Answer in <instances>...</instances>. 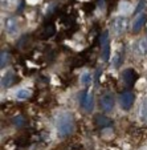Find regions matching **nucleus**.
Returning <instances> with one entry per match:
<instances>
[{"mask_svg":"<svg viewBox=\"0 0 147 150\" xmlns=\"http://www.w3.org/2000/svg\"><path fill=\"white\" fill-rule=\"evenodd\" d=\"M56 129L57 134L61 138L69 137L74 132V118L70 113L68 112H62L61 114H58L56 118Z\"/></svg>","mask_w":147,"mask_h":150,"instance_id":"obj_1","label":"nucleus"},{"mask_svg":"<svg viewBox=\"0 0 147 150\" xmlns=\"http://www.w3.org/2000/svg\"><path fill=\"white\" fill-rule=\"evenodd\" d=\"M129 24H130V21L126 16H117L111 21V31H113L114 35L121 36L129 29Z\"/></svg>","mask_w":147,"mask_h":150,"instance_id":"obj_2","label":"nucleus"},{"mask_svg":"<svg viewBox=\"0 0 147 150\" xmlns=\"http://www.w3.org/2000/svg\"><path fill=\"white\" fill-rule=\"evenodd\" d=\"M4 28H6L7 35H9V36L17 35V32H19V21H17L16 17L13 16L7 17L6 21H4Z\"/></svg>","mask_w":147,"mask_h":150,"instance_id":"obj_3","label":"nucleus"},{"mask_svg":"<svg viewBox=\"0 0 147 150\" xmlns=\"http://www.w3.org/2000/svg\"><path fill=\"white\" fill-rule=\"evenodd\" d=\"M79 101H81V106L84 109H85L86 112H90L91 109H93V105H94V96L91 92H82L81 93V98H79Z\"/></svg>","mask_w":147,"mask_h":150,"instance_id":"obj_4","label":"nucleus"},{"mask_svg":"<svg viewBox=\"0 0 147 150\" xmlns=\"http://www.w3.org/2000/svg\"><path fill=\"white\" fill-rule=\"evenodd\" d=\"M134 100H135V96H134L133 92H123V93L119 94V102H121V106L124 110H129L133 106Z\"/></svg>","mask_w":147,"mask_h":150,"instance_id":"obj_5","label":"nucleus"},{"mask_svg":"<svg viewBox=\"0 0 147 150\" xmlns=\"http://www.w3.org/2000/svg\"><path fill=\"white\" fill-rule=\"evenodd\" d=\"M101 44H102V60L108 61L110 59V42H109V32H103L101 36Z\"/></svg>","mask_w":147,"mask_h":150,"instance_id":"obj_6","label":"nucleus"},{"mask_svg":"<svg viewBox=\"0 0 147 150\" xmlns=\"http://www.w3.org/2000/svg\"><path fill=\"white\" fill-rule=\"evenodd\" d=\"M133 51L136 56H147V37H142L134 42Z\"/></svg>","mask_w":147,"mask_h":150,"instance_id":"obj_7","label":"nucleus"},{"mask_svg":"<svg viewBox=\"0 0 147 150\" xmlns=\"http://www.w3.org/2000/svg\"><path fill=\"white\" fill-rule=\"evenodd\" d=\"M114 98L111 94H105V96H102L101 98V106L102 109H103V112H106V113H109V112L113 110L114 108Z\"/></svg>","mask_w":147,"mask_h":150,"instance_id":"obj_8","label":"nucleus"},{"mask_svg":"<svg viewBox=\"0 0 147 150\" xmlns=\"http://www.w3.org/2000/svg\"><path fill=\"white\" fill-rule=\"evenodd\" d=\"M144 23H146V15H144L143 12L136 15L135 19H134V23H133V32L134 33H138V32L143 28Z\"/></svg>","mask_w":147,"mask_h":150,"instance_id":"obj_9","label":"nucleus"},{"mask_svg":"<svg viewBox=\"0 0 147 150\" xmlns=\"http://www.w3.org/2000/svg\"><path fill=\"white\" fill-rule=\"evenodd\" d=\"M94 121H96V125H97V126L101 127V129H105V127L111 126V125H113V122H111L110 120L108 118V117L102 116V114H97L96 118H94Z\"/></svg>","mask_w":147,"mask_h":150,"instance_id":"obj_10","label":"nucleus"},{"mask_svg":"<svg viewBox=\"0 0 147 150\" xmlns=\"http://www.w3.org/2000/svg\"><path fill=\"white\" fill-rule=\"evenodd\" d=\"M122 76H123V81L127 85H133L134 81H135V72L133 69H126Z\"/></svg>","mask_w":147,"mask_h":150,"instance_id":"obj_11","label":"nucleus"},{"mask_svg":"<svg viewBox=\"0 0 147 150\" xmlns=\"http://www.w3.org/2000/svg\"><path fill=\"white\" fill-rule=\"evenodd\" d=\"M9 60H11V54H9L8 51H1V54H0V65L1 68H6L8 65Z\"/></svg>","mask_w":147,"mask_h":150,"instance_id":"obj_12","label":"nucleus"},{"mask_svg":"<svg viewBox=\"0 0 147 150\" xmlns=\"http://www.w3.org/2000/svg\"><path fill=\"white\" fill-rule=\"evenodd\" d=\"M139 118L142 121H147V97L142 101L141 109H139Z\"/></svg>","mask_w":147,"mask_h":150,"instance_id":"obj_13","label":"nucleus"},{"mask_svg":"<svg viewBox=\"0 0 147 150\" xmlns=\"http://www.w3.org/2000/svg\"><path fill=\"white\" fill-rule=\"evenodd\" d=\"M13 82V73H7L3 76V79H1V86L3 88H8V86H11V84Z\"/></svg>","mask_w":147,"mask_h":150,"instance_id":"obj_14","label":"nucleus"},{"mask_svg":"<svg viewBox=\"0 0 147 150\" xmlns=\"http://www.w3.org/2000/svg\"><path fill=\"white\" fill-rule=\"evenodd\" d=\"M29 96H31V92H29L28 89H20V91L16 93L17 100H25V98H28Z\"/></svg>","mask_w":147,"mask_h":150,"instance_id":"obj_15","label":"nucleus"},{"mask_svg":"<svg viewBox=\"0 0 147 150\" xmlns=\"http://www.w3.org/2000/svg\"><path fill=\"white\" fill-rule=\"evenodd\" d=\"M121 61H122V53L121 52H117V53L114 54V59H113V61H111V64H113L114 68H118V67L121 65Z\"/></svg>","mask_w":147,"mask_h":150,"instance_id":"obj_16","label":"nucleus"},{"mask_svg":"<svg viewBox=\"0 0 147 150\" xmlns=\"http://www.w3.org/2000/svg\"><path fill=\"white\" fill-rule=\"evenodd\" d=\"M90 81H91V74L89 73V72H85V73L81 76V82L84 85H88V84H90Z\"/></svg>","mask_w":147,"mask_h":150,"instance_id":"obj_17","label":"nucleus"},{"mask_svg":"<svg viewBox=\"0 0 147 150\" xmlns=\"http://www.w3.org/2000/svg\"><path fill=\"white\" fill-rule=\"evenodd\" d=\"M144 7H146V0H141V1L138 3V6H136V8H135V16L139 15V13H142V11L144 9Z\"/></svg>","mask_w":147,"mask_h":150,"instance_id":"obj_18","label":"nucleus"},{"mask_svg":"<svg viewBox=\"0 0 147 150\" xmlns=\"http://www.w3.org/2000/svg\"><path fill=\"white\" fill-rule=\"evenodd\" d=\"M1 1H3V7H7V8H12L19 3V0H1Z\"/></svg>","mask_w":147,"mask_h":150,"instance_id":"obj_19","label":"nucleus"}]
</instances>
